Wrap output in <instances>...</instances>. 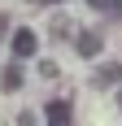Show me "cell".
I'll use <instances>...</instances> for the list:
<instances>
[{
	"mask_svg": "<svg viewBox=\"0 0 122 126\" xmlns=\"http://www.w3.org/2000/svg\"><path fill=\"white\" fill-rule=\"evenodd\" d=\"M31 4H61V0H31Z\"/></svg>",
	"mask_w": 122,
	"mask_h": 126,
	"instance_id": "cell-9",
	"label": "cell"
},
{
	"mask_svg": "<svg viewBox=\"0 0 122 126\" xmlns=\"http://www.w3.org/2000/svg\"><path fill=\"white\" fill-rule=\"evenodd\" d=\"M44 117H48V122H57V126H61V122H70V117H74V113H70V100H48Z\"/></svg>",
	"mask_w": 122,
	"mask_h": 126,
	"instance_id": "cell-5",
	"label": "cell"
},
{
	"mask_svg": "<svg viewBox=\"0 0 122 126\" xmlns=\"http://www.w3.org/2000/svg\"><path fill=\"white\" fill-rule=\"evenodd\" d=\"M118 109H122V83H118Z\"/></svg>",
	"mask_w": 122,
	"mask_h": 126,
	"instance_id": "cell-11",
	"label": "cell"
},
{
	"mask_svg": "<svg viewBox=\"0 0 122 126\" xmlns=\"http://www.w3.org/2000/svg\"><path fill=\"white\" fill-rule=\"evenodd\" d=\"M39 78H57V65H52V61H39Z\"/></svg>",
	"mask_w": 122,
	"mask_h": 126,
	"instance_id": "cell-7",
	"label": "cell"
},
{
	"mask_svg": "<svg viewBox=\"0 0 122 126\" xmlns=\"http://www.w3.org/2000/svg\"><path fill=\"white\" fill-rule=\"evenodd\" d=\"M4 26H9V22H4V13H0V35H4Z\"/></svg>",
	"mask_w": 122,
	"mask_h": 126,
	"instance_id": "cell-10",
	"label": "cell"
},
{
	"mask_svg": "<svg viewBox=\"0 0 122 126\" xmlns=\"http://www.w3.org/2000/svg\"><path fill=\"white\" fill-rule=\"evenodd\" d=\"M118 83H122V65H118V61L96 65V74H92V87H118Z\"/></svg>",
	"mask_w": 122,
	"mask_h": 126,
	"instance_id": "cell-2",
	"label": "cell"
},
{
	"mask_svg": "<svg viewBox=\"0 0 122 126\" xmlns=\"http://www.w3.org/2000/svg\"><path fill=\"white\" fill-rule=\"evenodd\" d=\"M74 48L83 52V57H96L100 52V35L96 31H79V35H74Z\"/></svg>",
	"mask_w": 122,
	"mask_h": 126,
	"instance_id": "cell-4",
	"label": "cell"
},
{
	"mask_svg": "<svg viewBox=\"0 0 122 126\" xmlns=\"http://www.w3.org/2000/svg\"><path fill=\"white\" fill-rule=\"evenodd\" d=\"M18 61H22V57H18ZM18 61H9L4 70H0V87H4V91H18V87H22V78H26Z\"/></svg>",
	"mask_w": 122,
	"mask_h": 126,
	"instance_id": "cell-3",
	"label": "cell"
},
{
	"mask_svg": "<svg viewBox=\"0 0 122 126\" xmlns=\"http://www.w3.org/2000/svg\"><path fill=\"white\" fill-rule=\"evenodd\" d=\"M35 48H39V35L31 31V26H22V31H13V57H35Z\"/></svg>",
	"mask_w": 122,
	"mask_h": 126,
	"instance_id": "cell-1",
	"label": "cell"
},
{
	"mask_svg": "<svg viewBox=\"0 0 122 126\" xmlns=\"http://www.w3.org/2000/svg\"><path fill=\"white\" fill-rule=\"evenodd\" d=\"M52 35H74V22L57 13V17H52Z\"/></svg>",
	"mask_w": 122,
	"mask_h": 126,
	"instance_id": "cell-6",
	"label": "cell"
},
{
	"mask_svg": "<svg viewBox=\"0 0 122 126\" xmlns=\"http://www.w3.org/2000/svg\"><path fill=\"white\" fill-rule=\"evenodd\" d=\"M87 4H92V9H100V4H109V0H87Z\"/></svg>",
	"mask_w": 122,
	"mask_h": 126,
	"instance_id": "cell-8",
	"label": "cell"
}]
</instances>
